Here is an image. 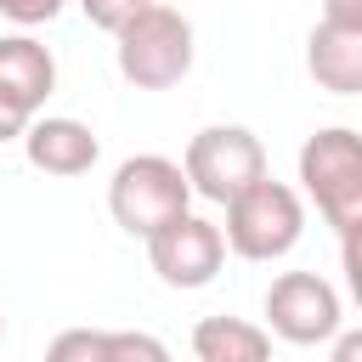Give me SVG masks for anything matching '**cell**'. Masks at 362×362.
Segmentation results:
<instances>
[{"instance_id": "cell-3", "label": "cell", "mask_w": 362, "mask_h": 362, "mask_svg": "<svg viewBox=\"0 0 362 362\" xmlns=\"http://www.w3.org/2000/svg\"><path fill=\"white\" fill-rule=\"evenodd\" d=\"M192 209V187H187V170L164 153H136L113 170L107 181V215L130 232V238H153L158 226H170L175 215Z\"/></svg>"}, {"instance_id": "cell-14", "label": "cell", "mask_w": 362, "mask_h": 362, "mask_svg": "<svg viewBox=\"0 0 362 362\" xmlns=\"http://www.w3.org/2000/svg\"><path fill=\"white\" fill-rule=\"evenodd\" d=\"M62 6H68V0H0V17L17 23V28H40V23H51Z\"/></svg>"}, {"instance_id": "cell-8", "label": "cell", "mask_w": 362, "mask_h": 362, "mask_svg": "<svg viewBox=\"0 0 362 362\" xmlns=\"http://www.w3.org/2000/svg\"><path fill=\"white\" fill-rule=\"evenodd\" d=\"M221 260H226L221 226L204 221V215H192V209L175 215L170 226H158V232L147 238V266H153L158 283H170V288H204V283H215Z\"/></svg>"}, {"instance_id": "cell-15", "label": "cell", "mask_w": 362, "mask_h": 362, "mask_svg": "<svg viewBox=\"0 0 362 362\" xmlns=\"http://www.w3.org/2000/svg\"><path fill=\"white\" fill-rule=\"evenodd\" d=\"M339 272H345V294H351L356 311H362V232L339 238Z\"/></svg>"}, {"instance_id": "cell-5", "label": "cell", "mask_w": 362, "mask_h": 362, "mask_svg": "<svg viewBox=\"0 0 362 362\" xmlns=\"http://www.w3.org/2000/svg\"><path fill=\"white\" fill-rule=\"evenodd\" d=\"M181 170H187V187H192L198 198H209V204H232L238 192H249L255 181L272 175L260 136L243 130V124H204V130L187 141Z\"/></svg>"}, {"instance_id": "cell-12", "label": "cell", "mask_w": 362, "mask_h": 362, "mask_svg": "<svg viewBox=\"0 0 362 362\" xmlns=\"http://www.w3.org/2000/svg\"><path fill=\"white\" fill-rule=\"evenodd\" d=\"M198 362H272V334L243 317H204L192 328Z\"/></svg>"}, {"instance_id": "cell-6", "label": "cell", "mask_w": 362, "mask_h": 362, "mask_svg": "<svg viewBox=\"0 0 362 362\" xmlns=\"http://www.w3.org/2000/svg\"><path fill=\"white\" fill-rule=\"evenodd\" d=\"M339 322H345V311H339V288L328 277H317V272H283V277H272V288H266V328L277 339H288V345H322V339L339 334Z\"/></svg>"}, {"instance_id": "cell-7", "label": "cell", "mask_w": 362, "mask_h": 362, "mask_svg": "<svg viewBox=\"0 0 362 362\" xmlns=\"http://www.w3.org/2000/svg\"><path fill=\"white\" fill-rule=\"evenodd\" d=\"M57 90V57L34 34H0V141H23Z\"/></svg>"}, {"instance_id": "cell-18", "label": "cell", "mask_w": 362, "mask_h": 362, "mask_svg": "<svg viewBox=\"0 0 362 362\" xmlns=\"http://www.w3.org/2000/svg\"><path fill=\"white\" fill-rule=\"evenodd\" d=\"M0 339H6V311H0Z\"/></svg>"}, {"instance_id": "cell-16", "label": "cell", "mask_w": 362, "mask_h": 362, "mask_svg": "<svg viewBox=\"0 0 362 362\" xmlns=\"http://www.w3.org/2000/svg\"><path fill=\"white\" fill-rule=\"evenodd\" d=\"M322 23H345V28H362V0H322Z\"/></svg>"}, {"instance_id": "cell-1", "label": "cell", "mask_w": 362, "mask_h": 362, "mask_svg": "<svg viewBox=\"0 0 362 362\" xmlns=\"http://www.w3.org/2000/svg\"><path fill=\"white\" fill-rule=\"evenodd\" d=\"M300 187L339 238L362 232V136L351 124H328V130L305 136Z\"/></svg>"}, {"instance_id": "cell-17", "label": "cell", "mask_w": 362, "mask_h": 362, "mask_svg": "<svg viewBox=\"0 0 362 362\" xmlns=\"http://www.w3.org/2000/svg\"><path fill=\"white\" fill-rule=\"evenodd\" d=\"M328 362H362V328H345V334H334V351H328Z\"/></svg>"}, {"instance_id": "cell-2", "label": "cell", "mask_w": 362, "mask_h": 362, "mask_svg": "<svg viewBox=\"0 0 362 362\" xmlns=\"http://www.w3.org/2000/svg\"><path fill=\"white\" fill-rule=\"evenodd\" d=\"M113 40H119L113 45L119 51V74L136 90H170V85H181L192 74V51H198L192 45V23L164 0L136 11Z\"/></svg>"}, {"instance_id": "cell-10", "label": "cell", "mask_w": 362, "mask_h": 362, "mask_svg": "<svg viewBox=\"0 0 362 362\" xmlns=\"http://www.w3.org/2000/svg\"><path fill=\"white\" fill-rule=\"evenodd\" d=\"M45 362H170V351L136 328H62L45 345Z\"/></svg>"}, {"instance_id": "cell-13", "label": "cell", "mask_w": 362, "mask_h": 362, "mask_svg": "<svg viewBox=\"0 0 362 362\" xmlns=\"http://www.w3.org/2000/svg\"><path fill=\"white\" fill-rule=\"evenodd\" d=\"M153 0H79V11L90 17V28H102V34H119L136 11H147Z\"/></svg>"}, {"instance_id": "cell-4", "label": "cell", "mask_w": 362, "mask_h": 362, "mask_svg": "<svg viewBox=\"0 0 362 362\" xmlns=\"http://www.w3.org/2000/svg\"><path fill=\"white\" fill-rule=\"evenodd\" d=\"M226 249L238 260H283L300 238H305V204L288 181H255L249 192H238L226 204V226H221Z\"/></svg>"}, {"instance_id": "cell-9", "label": "cell", "mask_w": 362, "mask_h": 362, "mask_svg": "<svg viewBox=\"0 0 362 362\" xmlns=\"http://www.w3.org/2000/svg\"><path fill=\"white\" fill-rule=\"evenodd\" d=\"M23 153L40 175H85L96 158H102V141L85 119H68V113H45L23 130Z\"/></svg>"}, {"instance_id": "cell-11", "label": "cell", "mask_w": 362, "mask_h": 362, "mask_svg": "<svg viewBox=\"0 0 362 362\" xmlns=\"http://www.w3.org/2000/svg\"><path fill=\"white\" fill-rule=\"evenodd\" d=\"M305 68L322 90L334 96H362V28L345 23H317L305 40Z\"/></svg>"}]
</instances>
